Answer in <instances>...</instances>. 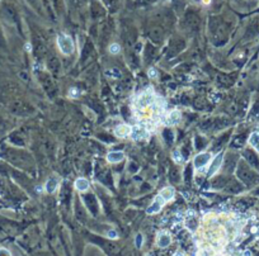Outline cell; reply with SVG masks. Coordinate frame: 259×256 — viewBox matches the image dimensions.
I'll list each match as a JSON object with an SVG mask.
<instances>
[{
    "label": "cell",
    "instance_id": "cell-1",
    "mask_svg": "<svg viewBox=\"0 0 259 256\" xmlns=\"http://www.w3.org/2000/svg\"><path fill=\"white\" fill-rule=\"evenodd\" d=\"M57 44H58L60 51L64 55H71L75 50L74 42H72V40L69 36H66V34H60V36L57 37Z\"/></svg>",
    "mask_w": 259,
    "mask_h": 256
},
{
    "label": "cell",
    "instance_id": "cell-2",
    "mask_svg": "<svg viewBox=\"0 0 259 256\" xmlns=\"http://www.w3.org/2000/svg\"><path fill=\"white\" fill-rule=\"evenodd\" d=\"M131 138L134 141H139V139H143L149 136V131L143 126H134L131 128Z\"/></svg>",
    "mask_w": 259,
    "mask_h": 256
},
{
    "label": "cell",
    "instance_id": "cell-3",
    "mask_svg": "<svg viewBox=\"0 0 259 256\" xmlns=\"http://www.w3.org/2000/svg\"><path fill=\"white\" fill-rule=\"evenodd\" d=\"M210 161H211V153H208V152H201V153H198V155L194 157L193 165H194L196 169L199 170V169H202V167H205L206 165L210 162Z\"/></svg>",
    "mask_w": 259,
    "mask_h": 256
},
{
    "label": "cell",
    "instance_id": "cell-4",
    "mask_svg": "<svg viewBox=\"0 0 259 256\" xmlns=\"http://www.w3.org/2000/svg\"><path fill=\"white\" fill-rule=\"evenodd\" d=\"M165 200L163 199V197L162 195H159L157 194L156 197H155V199L152 200V203H151V205L149 207L148 209H146V212H148V214H155V213H157L160 209L163 208L164 205H165Z\"/></svg>",
    "mask_w": 259,
    "mask_h": 256
},
{
    "label": "cell",
    "instance_id": "cell-5",
    "mask_svg": "<svg viewBox=\"0 0 259 256\" xmlns=\"http://www.w3.org/2000/svg\"><path fill=\"white\" fill-rule=\"evenodd\" d=\"M221 164H222V153H217V155L212 159L211 165L208 166V170H207L208 176H213V175L217 173L219 169L221 167Z\"/></svg>",
    "mask_w": 259,
    "mask_h": 256
},
{
    "label": "cell",
    "instance_id": "cell-6",
    "mask_svg": "<svg viewBox=\"0 0 259 256\" xmlns=\"http://www.w3.org/2000/svg\"><path fill=\"white\" fill-rule=\"evenodd\" d=\"M131 128L127 124H120L114 128V136L118 138H126L131 135Z\"/></svg>",
    "mask_w": 259,
    "mask_h": 256
},
{
    "label": "cell",
    "instance_id": "cell-7",
    "mask_svg": "<svg viewBox=\"0 0 259 256\" xmlns=\"http://www.w3.org/2000/svg\"><path fill=\"white\" fill-rule=\"evenodd\" d=\"M170 242H171V237L166 231H162V232L157 234V246L159 247L165 248L169 246Z\"/></svg>",
    "mask_w": 259,
    "mask_h": 256
},
{
    "label": "cell",
    "instance_id": "cell-8",
    "mask_svg": "<svg viewBox=\"0 0 259 256\" xmlns=\"http://www.w3.org/2000/svg\"><path fill=\"white\" fill-rule=\"evenodd\" d=\"M180 117H182L180 112L178 109H173L169 114H168V117L165 119V123L168 126H177L180 122Z\"/></svg>",
    "mask_w": 259,
    "mask_h": 256
},
{
    "label": "cell",
    "instance_id": "cell-9",
    "mask_svg": "<svg viewBox=\"0 0 259 256\" xmlns=\"http://www.w3.org/2000/svg\"><path fill=\"white\" fill-rule=\"evenodd\" d=\"M159 195H162L164 200L168 203L174 198V195H175V189H174L173 187H166V188L162 189V191L159 193Z\"/></svg>",
    "mask_w": 259,
    "mask_h": 256
},
{
    "label": "cell",
    "instance_id": "cell-10",
    "mask_svg": "<svg viewBox=\"0 0 259 256\" xmlns=\"http://www.w3.org/2000/svg\"><path fill=\"white\" fill-rule=\"evenodd\" d=\"M125 159V153L122 151H112L107 155V160L109 161L112 164H116V162H120Z\"/></svg>",
    "mask_w": 259,
    "mask_h": 256
},
{
    "label": "cell",
    "instance_id": "cell-11",
    "mask_svg": "<svg viewBox=\"0 0 259 256\" xmlns=\"http://www.w3.org/2000/svg\"><path fill=\"white\" fill-rule=\"evenodd\" d=\"M75 188L78 189L79 191H85L89 189V181L84 178H80L75 181Z\"/></svg>",
    "mask_w": 259,
    "mask_h": 256
},
{
    "label": "cell",
    "instance_id": "cell-12",
    "mask_svg": "<svg viewBox=\"0 0 259 256\" xmlns=\"http://www.w3.org/2000/svg\"><path fill=\"white\" fill-rule=\"evenodd\" d=\"M56 188H57V180L56 179H50L46 184V190L48 193H54L56 190Z\"/></svg>",
    "mask_w": 259,
    "mask_h": 256
},
{
    "label": "cell",
    "instance_id": "cell-13",
    "mask_svg": "<svg viewBox=\"0 0 259 256\" xmlns=\"http://www.w3.org/2000/svg\"><path fill=\"white\" fill-rule=\"evenodd\" d=\"M249 143H250L251 146H254V147L259 143V133H258V132L251 133V136H250V138H249Z\"/></svg>",
    "mask_w": 259,
    "mask_h": 256
},
{
    "label": "cell",
    "instance_id": "cell-14",
    "mask_svg": "<svg viewBox=\"0 0 259 256\" xmlns=\"http://www.w3.org/2000/svg\"><path fill=\"white\" fill-rule=\"evenodd\" d=\"M120 51H121V47H120V44H118V43H112L109 46V52L112 55L120 53Z\"/></svg>",
    "mask_w": 259,
    "mask_h": 256
},
{
    "label": "cell",
    "instance_id": "cell-15",
    "mask_svg": "<svg viewBox=\"0 0 259 256\" xmlns=\"http://www.w3.org/2000/svg\"><path fill=\"white\" fill-rule=\"evenodd\" d=\"M173 159H174V161H175V162H178V164L183 161V157H182L180 152L178 151V150H175V151L173 152Z\"/></svg>",
    "mask_w": 259,
    "mask_h": 256
},
{
    "label": "cell",
    "instance_id": "cell-16",
    "mask_svg": "<svg viewBox=\"0 0 259 256\" xmlns=\"http://www.w3.org/2000/svg\"><path fill=\"white\" fill-rule=\"evenodd\" d=\"M142 242H143V237L141 233H139L137 236H136V240H135V244H136V247L140 248L142 246Z\"/></svg>",
    "mask_w": 259,
    "mask_h": 256
},
{
    "label": "cell",
    "instance_id": "cell-17",
    "mask_svg": "<svg viewBox=\"0 0 259 256\" xmlns=\"http://www.w3.org/2000/svg\"><path fill=\"white\" fill-rule=\"evenodd\" d=\"M148 75H149V76H150V78H151V79H155V78H157V71H156V69L151 67V69L149 70Z\"/></svg>",
    "mask_w": 259,
    "mask_h": 256
},
{
    "label": "cell",
    "instance_id": "cell-18",
    "mask_svg": "<svg viewBox=\"0 0 259 256\" xmlns=\"http://www.w3.org/2000/svg\"><path fill=\"white\" fill-rule=\"evenodd\" d=\"M107 236H108V237H109V238H117V236H118V234H117V232H116V231L111 230V231H109V232H108V233H107Z\"/></svg>",
    "mask_w": 259,
    "mask_h": 256
},
{
    "label": "cell",
    "instance_id": "cell-19",
    "mask_svg": "<svg viewBox=\"0 0 259 256\" xmlns=\"http://www.w3.org/2000/svg\"><path fill=\"white\" fill-rule=\"evenodd\" d=\"M0 256H12V254L5 248H0Z\"/></svg>",
    "mask_w": 259,
    "mask_h": 256
},
{
    "label": "cell",
    "instance_id": "cell-20",
    "mask_svg": "<svg viewBox=\"0 0 259 256\" xmlns=\"http://www.w3.org/2000/svg\"><path fill=\"white\" fill-rule=\"evenodd\" d=\"M26 50H27L28 52L32 51V46H31V43H26Z\"/></svg>",
    "mask_w": 259,
    "mask_h": 256
},
{
    "label": "cell",
    "instance_id": "cell-21",
    "mask_svg": "<svg viewBox=\"0 0 259 256\" xmlns=\"http://www.w3.org/2000/svg\"><path fill=\"white\" fill-rule=\"evenodd\" d=\"M76 93H78V90H76V89H71V92H70V95H71V96H75V95H76Z\"/></svg>",
    "mask_w": 259,
    "mask_h": 256
},
{
    "label": "cell",
    "instance_id": "cell-22",
    "mask_svg": "<svg viewBox=\"0 0 259 256\" xmlns=\"http://www.w3.org/2000/svg\"><path fill=\"white\" fill-rule=\"evenodd\" d=\"M173 256H184V254H183V252H182V251H177V252H175V254H174Z\"/></svg>",
    "mask_w": 259,
    "mask_h": 256
},
{
    "label": "cell",
    "instance_id": "cell-23",
    "mask_svg": "<svg viewBox=\"0 0 259 256\" xmlns=\"http://www.w3.org/2000/svg\"><path fill=\"white\" fill-rule=\"evenodd\" d=\"M202 3H203V4H210V3H211V0H202Z\"/></svg>",
    "mask_w": 259,
    "mask_h": 256
},
{
    "label": "cell",
    "instance_id": "cell-24",
    "mask_svg": "<svg viewBox=\"0 0 259 256\" xmlns=\"http://www.w3.org/2000/svg\"><path fill=\"white\" fill-rule=\"evenodd\" d=\"M250 255H251V254H250L249 251H245V252H244V256H250Z\"/></svg>",
    "mask_w": 259,
    "mask_h": 256
}]
</instances>
